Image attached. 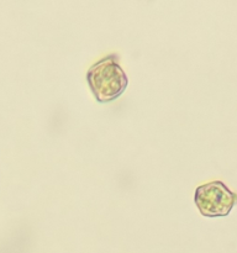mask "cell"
I'll use <instances>...</instances> for the list:
<instances>
[{
    "instance_id": "2",
    "label": "cell",
    "mask_w": 237,
    "mask_h": 253,
    "mask_svg": "<svg viewBox=\"0 0 237 253\" xmlns=\"http://www.w3.org/2000/svg\"><path fill=\"white\" fill-rule=\"evenodd\" d=\"M194 202L204 216H226L236 203V194L222 182L214 180L199 185L195 189Z\"/></svg>"
},
{
    "instance_id": "1",
    "label": "cell",
    "mask_w": 237,
    "mask_h": 253,
    "mask_svg": "<svg viewBox=\"0 0 237 253\" xmlns=\"http://www.w3.org/2000/svg\"><path fill=\"white\" fill-rule=\"evenodd\" d=\"M86 81L99 103H109L123 94L128 78L118 63L116 53L109 54L94 63L86 72Z\"/></svg>"
}]
</instances>
